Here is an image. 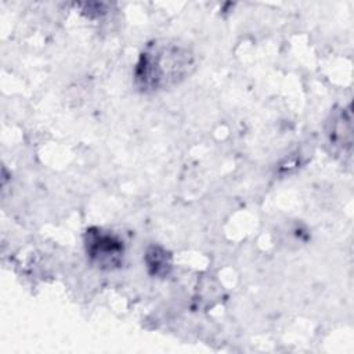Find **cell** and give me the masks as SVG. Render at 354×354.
Segmentation results:
<instances>
[{
    "mask_svg": "<svg viewBox=\"0 0 354 354\" xmlns=\"http://www.w3.org/2000/svg\"><path fill=\"white\" fill-rule=\"evenodd\" d=\"M195 68V55L174 39H156L148 43L134 68V84L141 93L171 88L187 79Z\"/></svg>",
    "mask_w": 354,
    "mask_h": 354,
    "instance_id": "6da1fadb",
    "label": "cell"
},
{
    "mask_svg": "<svg viewBox=\"0 0 354 354\" xmlns=\"http://www.w3.org/2000/svg\"><path fill=\"white\" fill-rule=\"evenodd\" d=\"M84 249L88 261L102 271L118 270L124 260V243L111 231L90 227L84 234Z\"/></svg>",
    "mask_w": 354,
    "mask_h": 354,
    "instance_id": "7a4b0ae2",
    "label": "cell"
},
{
    "mask_svg": "<svg viewBox=\"0 0 354 354\" xmlns=\"http://www.w3.org/2000/svg\"><path fill=\"white\" fill-rule=\"evenodd\" d=\"M325 134L335 152L350 155L353 147V115L350 105L335 108L325 123Z\"/></svg>",
    "mask_w": 354,
    "mask_h": 354,
    "instance_id": "3957f363",
    "label": "cell"
},
{
    "mask_svg": "<svg viewBox=\"0 0 354 354\" xmlns=\"http://www.w3.org/2000/svg\"><path fill=\"white\" fill-rule=\"evenodd\" d=\"M144 263L148 272L156 278L167 277L173 268V259L170 252L159 245H151L145 250Z\"/></svg>",
    "mask_w": 354,
    "mask_h": 354,
    "instance_id": "277c9868",
    "label": "cell"
}]
</instances>
